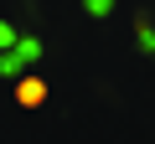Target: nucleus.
<instances>
[{
    "mask_svg": "<svg viewBox=\"0 0 155 144\" xmlns=\"http://www.w3.org/2000/svg\"><path fill=\"white\" fill-rule=\"evenodd\" d=\"M16 103H21V108L47 103V83H41V77H21V83H16Z\"/></svg>",
    "mask_w": 155,
    "mask_h": 144,
    "instance_id": "1",
    "label": "nucleus"
}]
</instances>
